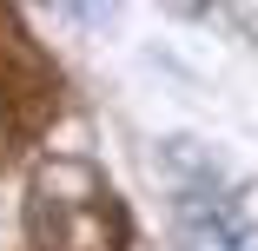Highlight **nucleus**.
I'll return each instance as SVG.
<instances>
[{"instance_id": "1", "label": "nucleus", "mask_w": 258, "mask_h": 251, "mask_svg": "<svg viewBox=\"0 0 258 251\" xmlns=\"http://www.w3.org/2000/svg\"><path fill=\"white\" fill-rule=\"evenodd\" d=\"M27 231L40 251H119L126 212L93 159H46L27 185Z\"/></svg>"}, {"instance_id": "2", "label": "nucleus", "mask_w": 258, "mask_h": 251, "mask_svg": "<svg viewBox=\"0 0 258 251\" xmlns=\"http://www.w3.org/2000/svg\"><path fill=\"white\" fill-rule=\"evenodd\" d=\"M238 218H245V225H258V185H245V192H238Z\"/></svg>"}]
</instances>
